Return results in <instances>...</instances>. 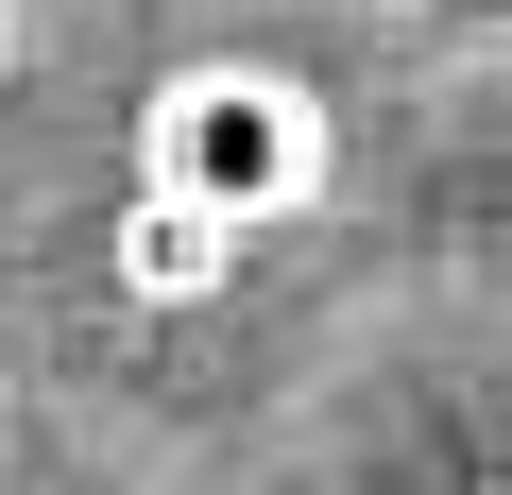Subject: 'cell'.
<instances>
[{
    "mask_svg": "<svg viewBox=\"0 0 512 495\" xmlns=\"http://www.w3.org/2000/svg\"><path fill=\"white\" fill-rule=\"evenodd\" d=\"M137 154H154V188L188 205V222H291L308 188H325V103L291 86V69H171L154 86V120H137Z\"/></svg>",
    "mask_w": 512,
    "mask_h": 495,
    "instance_id": "1",
    "label": "cell"
},
{
    "mask_svg": "<svg viewBox=\"0 0 512 495\" xmlns=\"http://www.w3.org/2000/svg\"><path fill=\"white\" fill-rule=\"evenodd\" d=\"M495 495H512V478H495Z\"/></svg>",
    "mask_w": 512,
    "mask_h": 495,
    "instance_id": "2",
    "label": "cell"
}]
</instances>
